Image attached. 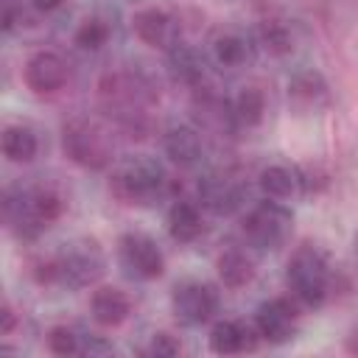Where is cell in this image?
Listing matches in <instances>:
<instances>
[{
  "instance_id": "obj_11",
  "label": "cell",
  "mask_w": 358,
  "mask_h": 358,
  "mask_svg": "<svg viewBox=\"0 0 358 358\" xmlns=\"http://www.w3.org/2000/svg\"><path fill=\"white\" fill-rule=\"evenodd\" d=\"M257 333L271 344H285L296 327V310L288 299H268L255 313Z\"/></svg>"
},
{
  "instance_id": "obj_26",
  "label": "cell",
  "mask_w": 358,
  "mask_h": 358,
  "mask_svg": "<svg viewBox=\"0 0 358 358\" xmlns=\"http://www.w3.org/2000/svg\"><path fill=\"white\" fill-rule=\"evenodd\" d=\"M48 347H50V352H56V355H73V352H81L78 336H76L70 327H64V324H59V327H53V330L48 333Z\"/></svg>"
},
{
  "instance_id": "obj_10",
  "label": "cell",
  "mask_w": 358,
  "mask_h": 358,
  "mask_svg": "<svg viewBox=\"0 0 358 358\" xmlns=\"http://www.w3.org/2000/svg\"><path fill=\"white\" fill-rule=\"evenodd\" d=\"M64 81H67V64L59 53L39 50L25 62V84L36 95H50L62 90Z\"/></svg>"
},
{
  "instance_id": "obj_7",
  "label": "cell",
  "mask_w": 358,
  "mask_h": 358,
  "mask_svg": "<svg viewBox=\"0 0 358 358\" xmlns=\"http://www.w3.org/2000/svg\"><path fill=\"white\" fill-rule=\"evenodd\" d=\"M171 305H173V313L182 324H204L215 313L218 296L207 282L187 280V282H179L173 288Z\"/></svg>"
},
{
  "instance_id": "obj_5",
  "label": "cell",
  "mask_w": 358,
  "mask_h": 358,
  "mask_svg": "<svg viewBox=\"0 0 358 358\" xmlns=\"http://www.w3.org/2000/svg\"><path fill=\"white\" fill-rule=\"evenodd\" d=\"M117 257H120V266L126 268V274L134 280H157L165 268V257H162L159 246L143 232L123 235L117 243Z\"/></svg>"
},
{
  "instance_id": "obj_23",
  "label": "cell",
  "mask_w": 358,
  "mask_h": 358,
  "mask_svg": "<svg viewBox=\"0 0 358 358\" xmlns=\"http://www.w3.org/2000/svg\"><path fill=\"white\" fill-rule=\"evenodd\" d=\"M213 53H215V62L221 67H238V64H243L249 48L238 34H221L213 42Z\"/></svg>"
},
{
  "instance_id": "obj_6",
  "label": "cell",
  "mask_w": 358,
  "mask_h": 358,
  "mask_svg": "<svg viewBox=\"0 0 358 358\" xmlns=\"http://www.w3.org/2000/svg\"><path fill=\"white\" fill-rule=\"evenodd\" d=\"M62 145H64V154H67L73 162L84 165V168L98 171V168H103V165L109 162V148H106L103 134H101L92 123H87V120H73V123H67V126H64Z\"/></svg>"
},
{
  "instance_id": "obj_3",
  "label": "cell",
  "mask_w": 358,
  "mask_h": 358,
  "mask_svg": "<svg viewBox=\"0 0 358 358\" xmlns=\"http://www.w3.org/2000/svg\"><path fill=\"white\" fill-rule=\"evenodd\" d=\"M294 227V215L288 207H282L277 199L274 201H260L252 207L243 218V235L255 249H280Z\"/></svg>"
},
{
  "instance_id": "obj_19",
  "label": "cell",
  "mask_w": 358,
  "mask_h": 358,
  "mask_svg": "<svg viewBox=\"0 0 358 358\" xmlns=\"http://www.w3.org/2000/svg\"><path fill=\"white\" fill-rule=\"evenodd\" d=\"M168 232L173 241L179 243H190L201 235V215H199V207L190 204V201H176L171 210H168Z\"/></svg>"
},
{
  "instance_id": "obj_4",
  "label": "cell",
  "mask_w": 358,
  "mask_h": 358,
  "mask_svg": "<svg viewBox=\"0 0 358 358\" xmlns=\"http://www.w3.org/2000/svg\"><path fill=\"white\" fill-rule=\"evenodd\" d=\"M56 268H59V280L73 288L92 285L103 274V252L98 249L95 241L64 243V249L56 257Z\"/></svg>"
},
{
  "instance_id": "obj_12",
  "label": "cell",
  "mask_w": 358,
  "mask_h": 358,
  "mask_svg": "<svg viewBox=\"0 0 358 358\" xmlns=\"http://www.w3.org/2000/svg\"><path fill=\"white\" fill-rule=\"evenodd\" d=\"M199 196H201V204L207 210H213L215 215H232L243 201L241 185L235 179L224 176V173L204 176L201 185H199Z\"/></svg>"
},
{
  "instance_id": "obj_21",
  "label": "cell",
  "mask_w": 358,
  "mask_h": 358,
  "mask_svg": "<svg viewBox=\"0 0 358 358\" xmlns=\"http://www.w3.org/2000/svg\"><path fill=\"white\" fill-rule=\"evenodd\" d=\"M36 151H39V143L28 126H8L3 131V154L11 162H31Z\"/></svg>"
},
{
  "instance_id": "obj_8",
  "label": "cell",
  "mask_w": 358,
  "mask_h": 358,
  "mask_svg": "<svg viewBox=\"0 0 358 358\" xmlns=\"http://www.w3.org/2000/svg\"><path fill=\"white\" fill-rule=\"evenodd\" d=\"M131 28L137 34L140 42H145L148 48H159V50H173L179 45V20L171 17L162 8H143L134 14Z\"/></svg>"
},
{
  "instance_id": "obj_17",
  "label": "cell",
  "mask_w": 358,
  "mask_h": 358,
  "mask_svg": "<svg viewBox=\"0 0 358 358\" xmlns=\"http://www.w3.org/2000/svg\"><path fill=\"white\" fill-rule=\"evenodd\" d=\"M165 154L176 165H193L201 157V137L190 126H171L165 131Z\"/></svg>"
},
{
  "instance_id": "obj_13",
  "label": "cell",
  "mask_w": 358,
  "mask_h": 358,
  "mask_svg": "<svg viewBox=\"0 0 358 358\" xmlns=\"http://www.w3.org/2000/svg\"><path fill=\"white\" fill-rule=\"evenodd\" d=\"M255 336H260L257 327L224 319L210 330V350L218 352V355H235V352L252 350L255 347Z\"/></svg>"
},
{
  "instance_id": "obj_29",
  "label": "cell",
  "mask_w": 358,
  "mask_h": 358,
  "mask_svg": "<svg viewBox=\"0 0 358 358\" xmlns=\"http://www.w3.org/2000/svg\"><path fill=\"white\" fill-rule=\"evenodd\" d=\"M14 6H11V0H6L3 3V31H11L14 28Z\"/></svg>"
},
{
  "instance_id": "obj_16",
  "label": "cell",
  "mask_w": 358,
  "mask_h": 358,
  "mask_svg": "<svg viewBox=\"0 0 358 358\" xmlns=\"http://www.w3.org/2000/svg\"><path fill=\"white\" fill-rule=\"evenodd\" d=\"M288 98L294 106H302V109H319L324 101H327V84L319 73L313 70H305V73H296L291 81H288Z\"/></svg>"
},
{
  "instance_id": "obj_18",
  "label": "cell",
  "mask_w": 358,
  "mask_h": 358,
  "mask_svg": "<svg viewBox=\"0 0 358 358\" xmlns=\"http://www.w3.org/2000/svg\"><path fill=\"white\" fill-rule=\"evenodd\" d=\"M218 277L227 288H243L255 277V263L243 249H224L218 257Z\"/></svg>"
},
{
  "instance_id": "obj_22",
  "label": "cell",
  "mask_w": 358,
  "mask_h": 358,
  "mask_svg": "<svg viewBox=\"0 0 358 358\" xmlns=\"http://www.w3.org/2000/svg\"><path fill=\"white\" fill-rule=\"evenodd\" d=\"M263 112H266V98L257 87H243L235 98V117L243 123V126H257L263 120Z\"/></svg>"
},
{
  "instance_id": "obj_15",
  "label": "cell",
  "mask_w": 358,
  "mask_h": 358,
  "mask_svg": "<svg viewBox=\"0 0 358 358\" xmlns=\"http://www.w3.org/2000/svg\"><path fill=\"white\" fill-rule=\"evenodd\" d=\"M168 73L176 84L196 87L204 78V59L196 48L179 42L173 50H168Z\"/></svg>"
},
{
  "instance_id": "obj_1",
  "label": "cell",
  "mask_w": 358,
  "mask_h": 358,
  "mask_svg": "<svg viewBox=\"0 0 358 358\" xmlns=\"http://www.w3.org/2000/svg\"><path fill=\"white\" fill-rule=\"evenodd\" d=\"M165 187V171L151 157H129L112 173V193L129 204H151Z\"/></svg>"
},
{
  "instance_id": "obj_28",
  "label": "cell",
  "mask_w": 358,
  "mask_h": 358,
  "mask_svg": "<svg viewBox=\"0 0 358 358\" xmlns=\"http://www.w3.org/2000/svg\"><path fill=\"white\" fill-rule=\"evenodd\" d=\"M0 319H3L0 330H3V333H11V330H14V322H17V319H14V310H11V305H8V302L3 305V313H0Z\"/></svg>"
},
{
  "instance_id": "obj_2",
  "label": "cell",
  "mask_w": 358,
  "mask_h": 358,
  "mask_svg": "<svg viewBox=\"0 0 358 358\" xmlns=\"http://www.w3.org/2000/svg\"><path fill=\"white\" fill-rule=\"evenodd\" d=\"M288 285L294 291L296 299H302L305 305L316 308L324 302L327 288H330V271H327V260L319 249L313 246H299L291 260H288Z\"/></svg>"
},
{
  "instance_id": "obj_20",
  "label": "cell",
  "mask_w": 358,
  "mask_h": 358,
  "mask_svg": "<svg viewBox=\"0 0 358 358\" xmlns=\"http://www.w3.org/2000/svg\"><path fill=\"white\" fill-rule=\"evenodd\" d=\"M299 173L285 168V165H268L263 173H260V187L268 199H277V201H285L291 199L296 190H299Z\"/></svg>"
},
{
  "instance_id": "obj_25",
  "label": "cell",
  "mask_w": 358,
  "mask_h": 358,
  "mask_svg": "<svg viewBox=\"0 0 358 358\" xmlns=\"http://www.w3.org/2000/svg\"><path fill=\"white\" fill-rule=\"evenodd\" d=\"M106 39H109V25L103 20H87L76 31V45L84 50H98L106 45Z\"/></svg>"
},
{
  "instance_id": "obj_9",
  "label": "cell",
  "mask_w": 358,
  "mask_h": 358,
  "mask_svg": "<svg viewBox=\"0 0 358 358\" xmlns=\"http://www.w3.org/2000/svg\"><path fill=\"white\" fill-rule=\"evenodd\" d=\"M3 218L8 224L11 232H17L20 238H36L45 224V218L39 215L34 190H8L3 196Z\"/></svg>"
},
{
  "instance_id": "obj_31",
  "label": "cell",
  "mask_w": 358,
  "mask_h": 358,
  "mask_svg": "<svg viewBox=\"0 0 358 358\" xmlns=\"http://www.w3.org/2000/svg\"><path fill=\"white\" fill-rule=\"evenodd\" d=\"M352 350H358V336H355V347H352Z\"/></svg>"
},
{
  "instance_id": "obj_14",
  "label": "cell",
  "mask_w": 358,
  "mask_h": 358,
  "mask_svg": "<svg viewBox=\"0 0 358 358\" xmlns=\"http://www.w3.org/2000/svg\"><path fill=\"white\" fill-rule=\"evenodd\" d=\"M90 310H92V319L103 327H117L126 322L129 310H131V302L129 296L120 291V288H112V285H103L92 294L90 299Z\"/></svg>"
},
{
  "instance_id": "obj_24",
  "label": "cell",
  "mask_w": 358,
  "mask_h": 358,
  "mask_svg": "<svg viewBox=\"0 0 358 358\" xmlns=\"http://www.w3.org/2000/svg\"><path fill=\"white\" fill-rule=\"evenodd\" d=\"M260 42H263V48H266L268 53H277V56H282V53L291 50V34H288V28H285L282 22H277V20H266V22L260 25Z\"/></svg>"
},
{
  "instance_id": "obj_27",
  "label": "cell",
  "mask_w": 358,
  "mask_h": 358,
  "mask_svg": "<svg viewBox=\"0 0 358 358\" xmlns=\"http://www.w3.org/2000/svg\"><path fill=\"white\" fill-rule=\"evenodd\" d=\"M148 352L151 355H159V358H168V355H179L182 352V344L173 336H168V333H154Z\"/></svg>"
},
{
  "instance_id": "obj_30",
  "label": "cell",
  "mask_w": 358,
  "mask_h": 358,
  "mask_svg": "<svg viewBox=\"0 0 358 358\" xmlns=\"http://www.w3.org/2000/svg\"><path fill=\"white\" fill-rule=\"evenodd\" d=\"M64 0H34V6L39 8V11H53V8H59Z\"/></svg>"
}]
</instances>
